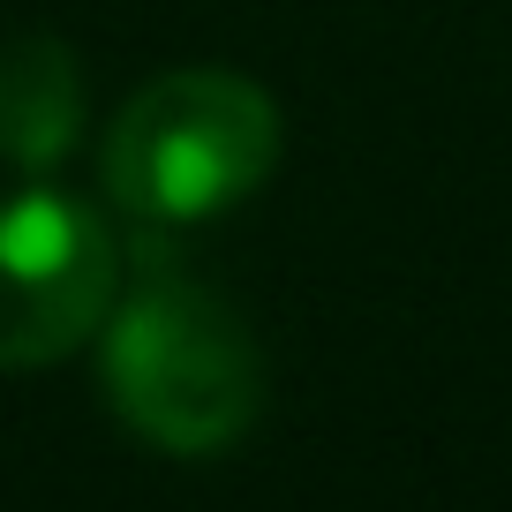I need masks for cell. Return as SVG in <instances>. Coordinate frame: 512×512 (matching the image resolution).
<instances>
[{"instance_id": "3", "label": "cell", "mask_w": 512, "mask_h": 512, "mask_svg": "<svg viewBox=\"0 0 512 512\" xmlns=\"http://www.w3.org/2000/svg\"><path fill=\"white\" fill-rule=\"evenodd\" d=\"M121 302V256L83 196H0V369H46L76 354Z\"/></svg>"}, {"instance_id": "1", "label": "cell", "mask_w": 512, "mask_h": 512, "mask_svg": "<svg viewBox=\"0 0 512 512\" xmlns=\"http://www.w3.org/2000/svg\"><path fill=\"white\" fill-rule=\"evenodd\" d=\"M98 384L144 445L204 460L249 437L264 407V354L226 294L196 287L189 272H151L128 302H113Z\"/></svg>"}, {"instance_id": "4", "label": "cell", "mask_w": 512, "mask_h": 512, "mask_svg": "<svg viewBox=\"0 0 512 512\" xmlns=\"http://www.w3.org/2000/svg\"><path fill=\"white\" fill-rule=\"evenodd\" d=\"M83 136V76L53 31L0 38V166L53 174Z\"/></svg>"}, {"instance_id": "2", "label": "cell", "mask_w": 512, "mask_h": 512, "mask_svg": "<svg viewBox=\"0 0 512 512\" xmlns=\"http://www.w3.org/2000/svg\"><path fill=\"white\" fill-rule=\"evenodd\" d=\"M106 196L144 226H189L264 189L279 166V106L234 68H174L106 128Z\"/></svg>"}]
</instances>
